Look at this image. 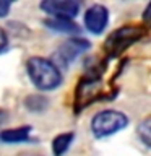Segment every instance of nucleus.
<instances>
[{"label":"nucleus","instance_id":"4","mask_svg":"<svg viewBox=\"0 0 151 156\" xmlns=\"http://www.w3.org/2000/svg\"><path fill=\"white\" fill-rule=\"evenodd\" d=\"M91 47V44L88 39L83 37H70L67 41H63L57 49V60L58 63H62L63 67H68L70 63L78 58V55H81L83 52H86Z\"/></svg>","mask_w":151,"mask_h":156},{"label":"nucleus","instance_id":"14","mask_svg":"<svg viewBox=\"0 0 151 156\" xmlns=\"http://www.w3.org/2000/svg\"><path fill=\"white\" fill-rule=\"evenodd\" d=\"M7 47H8V36L5 33V29L0 28V52L5 51Z\"/></svg>","mask_w":151,"mask_h":156},{"label":"nucleus","instance_id":"6","mask_svg":"<svg viewBox=\"0 0 151 156\" xmlns=\"http://www.w3.org/2000/svg\"><path fill=\"white\" fill-rule=\"evenodd\" d=\"M85 26L91 34H102L109 24V10L101 3H94L85 12Z\"/></svg>","mask_w":151,"mask_h":156},{"label":"nucleus","instance_id":"1","mask_svg":"<svg viewBox=\"0 0 151 156\" xmlns=\"http://www.w3.org/2000/svg\"><path fill=\"white\" fill-rule=\"evenodd\" d=\"M26 70L31 83L39 91H52L62 85V73L57 63L46 57H29L26 62Z\"/></svg>","mask_w":151,"mask_h":156},{"label":"nucleus","instance_id":"5","mask_svg":"<svg viewBox=\"0 0 151 156\" xmlns=\"http://www.w3.org/2000/svg\"><path fill=\"white\" fill-rule=\"evenodd\" d=\"M39 7L51 18L73 20L80 12V3L75 0H44Z\"/></svg>","mask_w":151,"mask_h":156},{"label":"nucleus","instance_id":"13","mask_svg":"<svg viewBox=\"0 0 151 156\" xmlns=\"http://www.w3.org/2000/svg\"><path fill=\"white\" fill-rule=\"evenodd\" d=\"M141 20H143V24H146L148 28H151V2H149L148 5H146V8L143 10Z\"/></svg>","mask_w":151,"mask_h":156},{"label":"nucleus","instance_id":"16","mask_svg":"<svg viewBox=\"0 0 151 156\" xmlns=\"http://www.w3.org/2000/svg\"><path fill=\"white\" fill-rule=\"evenodd\" d=\"M7 119H8V112L3 111V109H0V125H3V122Z\"/></svg>","mask_w":151,"mask_h":156},{"label":"nucleus","instance_id":"9","mask_svg":"<svg viewBox=\"0 0 151 156\" xmlns=\"http://www.w3.org/2000/svg\"><path fill=\"white\" fill-rule=\"evenodd\" d=\"M31 133V127L29 125H23V127H16V129H10V130H3L0 133V140L3 143H21L29 138Z\"/></svg>","mask_w":151,"mask_h":156},{"label":"nucleus","instance_id":"8","mask_svg":"<svg viewBox=\"0 0 151 156\" xmlns=\"http://www.w3.org/2000/svg\"><path fill=\"white\" fill-rule=\"evenodd\" d=\"M44 24L57 33H67V34H76L80 33L76 23H73L72 20H65V18H47L44 20Z\"/></svg>","mask_w":151,"mask_h":156},{"label":"nucleus","instance_id":"11","mask_svg":"<svg viewBox=\"0 0 151 156\" xmlns=\"http://www.w3.org/2000/svg\"><path fill=\"white\" fill-rule=\"evenodd\" d=\"M136 135H138V138L141 140V143L145 146L151 148V115L145 117V119L138 124Z\"/></svg>","mask_w":151,"mask_h":156},{"label":"nucleus","instance_id":"15","mask_svg":"<svg viewBox=\"0 0 151 156\" xmlns=\"http://www.w3.org/2000/svg\"><path fill=\"white\" fill-rule=\"evenodd\" d=\"M12 8V3L10 2H5V0H0V18H5Z\"/></svg>","mask_w":151,"mask_h":156},{"label":"nucleus","instance_id":"3","mask_svg":"<svg viewBox=\"0 0 151 156\" xmlns=\"http://www.w3.org/2000/svg\"><path fill=\"white\" fill-rule=\"evenodd\" d=\"M143 34L145 31L138 26H132V24L122 26L107 36V39L104 41V51L107 52V55L117 57L130 46H133L135 42H138L143 37Z\"/></svg>","mask_w":151,"mask_h":156},{"label":"nucleus","instance_id":"7","mask_svg":"<svg viewBox=\"0 0 151 156\" xmlns=\"http://www.w3.org/2000/svg\"><path fill=\"white\" fill-rule=\"evenodd\" d=\"M101 88L99 80H93V78H85L80 86H78L76 93V102H81L83 106H90V102L97 98V91Z\"/></svg>","mask_w":151,"mask_h":156},{"label":"nucleus","instance_id":"10","mask_svg":"<svg viewBox=\"0 0 151 156\" xmlns=\"http://www.w3.org/2000/svg\"><path fill=\"white\" fill-rule=\"evenodd\" d=\"M73 140H75V133L73 132H65V133L57 135L52 140V153L54 156H63L72 146Z\"/></svg>","mask_w":151,"mask_h":156},{"label":"nucleus","instance_id":"12","mask_svg":"<svg viewBox=\"0 0 151 156\" xmlns=\"http://www.w3.org/2000/svg\"><path fill=\"white\" fill-rule=\"evenodd\" d=\"M24 106L33 112H41L47 107V99L41 94H31L24 99Z\"/></svg>","mask_w":151,"mask_h":156},{"label":"nucleus","instance_id":"2","mask_svg":"<svg viewBox=\"0 0 151 156\" xmlns=\"http://www.w3.org/2000/svg\"><path fill=\"white\" fill-rule=\"evenodd\" d=\"M128 125V117L115 109H104L94 114L91 120V132L96 138H106L120 132Z\"/></svg>","mask_w":151,"mask_h":156}]
</instances>
